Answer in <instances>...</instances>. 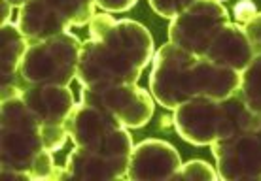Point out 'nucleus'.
<instances>
[{"instance_id": "1", "label": "nucleus", "mask_w": 261, "mask_h": 181, "mask_svg": "<svg viewBox=\"0 0 261 181\" xmlns=\"http://www.w3.org/2000/svg\"><path fill=\"white\" fill-rule=\"evenodd\" d=\"M254 12H255V6L250 0H242V2H239L235 6V15L239 21H250Z\"/></svg>"}]
</instances>
